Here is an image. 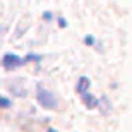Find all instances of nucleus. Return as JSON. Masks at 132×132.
I'll return each instance as SVG.
<instances>
[{
    "mask_svg": "<svg viewBox=\"0 0 132 132\" xmlns=\"http://www.w3.org/2000/svg\"><path fill=\"white\" fill-rule=\"evenodd\" d=\"M36 98H38L39 105L43 108H46V110H53V108H57V105H59L57 96H55L53 93H50L46 88H43L41 84H38V88H36Z\"/></svg>",
    "mask_w": 132,
    "mask_h": 132,
    "instance_id": "obj_1",
    "label": "nucleus"
},
{
    "mask_svg": "<svg viewBox=\"0 0 132 132\" xmlns=\"http://www.w3.org/2000/svg\"><path fill=\"white\" fill-rule=\"evenodd\" d=\"M0 64H2V67H4V69L12 70V69H15L17 65L22 64V60H21L15 53H5L4 57H2V60H0Z\"/></svg>",
    "mask_w": 132,
    "mask_h": 132,
    "instance_id": "obj_2",
    "label": "nucleus"
},
{
    "mask_svg": "<svg viewBox=\"0 0 132 132\" xmlns=\"http://www.w3.org/2000/svg\"><path fill=\"white\" fill-rule=\"evenodd\" d=\"M81 98H82L84 105H86L88 108H94V106H98V103H100V100L93 98V94H91V93H84V94H81Z\"/></svg>",
    "mask_w": 132,
    "mask_h": 132,
    "instance_id": "obj_3",
    "label": "nucleus"
},
{
    "mask_svg": "<svg viewBox=\"0 0 132 132\" xmlns=\"http://www.w3.org/2000/svg\"><path fill=\"white\" fill-rule=\"evenodd\" d=\"M89 79L88 77H81L79 79V82H77V91L81 94H84V93H89Z\"/></svg>",
    "mask_w": 132,
    "mask_h": 132,
    "instance_id": "obj_4",
    "label": "nucleus"
},
{
    "mask_svg": "<svg viewBox=\"0 0 132 132\" xmlns=\"http://www.w3.org/2000/svg\"><path fill=\"white\" fill-rule=\"evenodd\" d=\"M10 106H12V101L0 94V108H10Z\"/></svg>",
    "mask_w": 132,
    "mask_h": 132,
    "instance_id": "obj_5",
    "label": "nucleus"
},
{
    "mask_svg": "<svg viewBox=\"0 0 132 132\" xmlns=\"http://www.w3.org/2000/svg\"><path fill=\"white\" fill-rule=\"evenodd\" d=\"M48 132H59V130H53V129H50V130Z\"/></svg>",
    "mask_w": 132,
    "mask_h": 132,
    "instance_id": "obj_6",
    "label": "nucleus"
}]
</instances>
